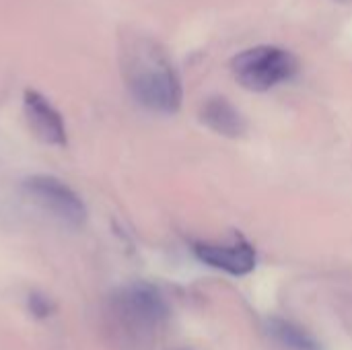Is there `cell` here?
Segmentation results:
<instances>
[{"label": "cell", "instance_id": "obj_1", "mask_svg": "<svg viewBox=\"0 0 352 350\" xmlns=\"http://www.w3.org/2000/svg\"><path fill=\"white\" fill-rule=\"evenodd\" d=\"M120 64L136 103L157 113H175L182 107L179 76L159 41L148 35H128L122 41Z\"/></svg>", "mask_w": 352, "mask_h": 350}, {"label": "cell", "instance_id": "obj_2", "mask_svg": "<svg viewBox=\"0 0 352 350\" xmlns=\"http://www.w3.org/2000/svg\"><path fill=\"white\" fill-rule=\"evenodd\" d=\"M109 309L113 320L130 334H148L169 316L165 297L148 283H132L118 289Z\"/></svg>", "mask_w": 352, "mask_h": 350}, {"label": "cell", "instance_id": "obj_3", "mask_svg": "<svg viewBox=\"0 0 352 350\" xmlns=\"http://www.w3.org/2000/svg\"><path fill=\"white\" fill-rule=\"evenodd\" d=\"M231 66L241 87L250 91H268L295 76L297 58L276 45H258L235 56Z\"/></svg>", "mask_w": 352, "mask_h": 350}, {"label": "cell", "instance_id": "obj_4", "mask_svg": "<svg viewBox=\"0 0 352 350\" xmlns=\"http://www.w3.org/2000/svg\"><path fill=\"white\" fill-rule=\"evenodd\" d=\"M23 192L45 215L66 227L78 229L87 223V206L82 198L62 179L54 175H31L23 182Z\"/></svg>", "mask_w": 352, "mask_h": 350}, {"label": "cell", "instance_id": "obj_5", "mask_svg": "<svg viewBox=\"0 0 352 350\" xmlns=\"http://www.w3.org/2000/svg\"><path fill=\"white\" fill-rule=\"evenodd\" d=\"M23 111L31 132L45 144L66 146V126L60 111L39 93L27 89L23 95Z\"/></svg>", "mask_w": 352, "mask_h": 350}, {"label": "cell", "instance_id": "obj_6", "mask_svg": "<svg viewBox=\"0 0 352 350\" xmlns=\"http://www.w3.org/2000/svg\"><path fill=\"white\" fill-rule=\"evenodd\" d=\"M194 254L200 262L223 270L231 276H245L256 268V250L239 239L235 243H194Z\"/></svg>", "mask_w": 352, "mask_h": 350}, {"label": "cell", "instance_id": "obj_7", "mask_svg": "<svg viewBox=\"0 0 352 350\" xmlns=\"http://www.w3.org/2000/svg\"><path fill=\"white\" fill-rule=\"evenodd\" d=\"M200 120L212 132L237 138L245 134V120L243 116L225 99V97H210L204 101L200 109Z\"/></svg>", "mask_w": 352, "mask_h": 350}, {"label": "cell", "instance_id": "obj_8", "mask_svg": "<svg viewBox=\"0 0 352 350\" xmlns=\"http://www.w3.org/2000/svg\"><path fill=\"white\" fill-rule=\"evenodd\" d=\"M268 336L283 350H324L322 344L301 326L285 318H270L266 324Z\"/></svg>", "mask_w": 352, "mask_h": 350}, {"label": "cell", "instance_id": "obj_9", "mask_svg": "<svg viewBox=\"0 0 352 350\" xmlns=\"http://www.w3.org/2000/svg\"><path fill=\"white\" fill-rule=\"evenodd\" d=\"M27 305H29V311H31L37 320H45V318H50V316L56 311V305H54L43 293H37V291L29 295Z\"/></svg>", "mask_w": 352, "mask_h": 350}]
</instances>
